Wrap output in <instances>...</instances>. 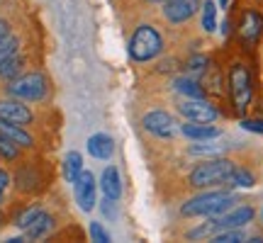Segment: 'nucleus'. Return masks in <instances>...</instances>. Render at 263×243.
I'll return each mask as SVG.
<instances>
[{"label": "nucleus", "instance_id": "obj_32", "mask_svg": "<svg viewBox=\"0 0 263 243\" xmlns=\"http://www.w3.org/2000/svg\"><path fill=\"white\" fill-rule=\"evenodd\" d=\"M8 32H10L8 22H3V19H0V37H3V34H8Z\"/></svg>", "mask_w": 263, "mask_h": 243}, {"label": "nucleus", "instance_id": "obj_33", "mask_svg": "<svg viewBox=\"0 0 263 243\" xmlns=\"http://www.w3.org/2000/svg\"><path fill=\"white\" fill-rule=\"evenodd\" d=\"M229 3H232V0H219V5H222V8H229Z\"/></svg>", "mask_w": 263, "mask_h": 243}, {"label": "nucleus", "instance_id": "obj_25", "mask_svg": "<svg viewBox=\"0 0 263 243\" xmlns=\"http://www.w3.org/2000/svg\"><path fill=\"white\" fill-rule=\"evenodd\" d=\"M207 68H210V61H207V56H200V54H195V56L188 58V73L190 75L207 73Z\"/></svg>", "mask_w": 263, "mask_h": 243}, {"label": "nucleus", "instance_id": "obj_21", "mask_svg": "<svg viewBox=\"0 0 263 243\" xmlns=\"http://www.w3.org/2000/svg\"><path fill=\"white\" fill-rule=\"evenodd\" d=\"M17 49H20V42H17V37H12V34H3L0 37V66L5 64L10 56H15L17 54Z\"/></svg>", "mask_w": 263, "mask_h": 243}, {"label": "nucleus", "instance_id": "obj_3", "mask_svg": "<svg viewBox=\"0 0 263 243\" xmlns=\"http://www.w3.org/2000/svg\"><path fill=\"white\" fill-rule=\"evenodd\" d=\"M234 202V197L227 192H207L195 199H190L188 205H183V214L185 216H215L227 212Z\"/></svg>", "mask_w": 263, "mask_h": 243}, {"label": "nucleus", "instance_id": "obj_20", "mask_svg": "<svg viewBox=\"0 0 263 243\" xmlns=\"http://www.w3.org/2000/svg\"><path fill=\"white\" fill-rule=\"evenodd\" d=\"M22 66H25V58L15 54V56H10L5 64L0 66V78H5V80H12V78H17L20 71H22Z\"/></svg>", "mask_w": 263, "mask_h": 243}, {"label": "nucleus", "instance_id": "obj_14", "mask_svg": "<svg viewBox=\"0 0 263 243\" xmlns=\"http://www.w3.org/2000/svg\"><path fill=\"white\" fill-rule=\"evenodd\" d=\"M180 131H183L188 139H193V141H207V139H215V136H219V129H217V127L205 124V121H193V119H190L188 124H183V127H180Z\"/></svg>", "mask_w": 263, "mask_h": 243}, {"label": "nucleus", "instance_id": "obj_12", "mask_svg": "<svg viewBox=\"0 0 263 243\" xmlns=\"http://www.w3.org/2000/svg\"><path fill=\"white\" fill-rule=\"evenodd\" d=\"M251 219H254V209H251V207H239L234 212L215 219V226L217 229H241V226H246Z\"/></svg>", "mask_w": 263, "mask_h": 243}, {"label": "nucleus", "instance_id": "obj_4", "mask_svg": "<svg viewBox=\"0 0 263 243\" xmlns=\"http://www.w3.org/2000/svg\"><path fill=\"white\" fill-rule=\"evenodd\" d=\"M161 49H163V42H161L159 32L149 25H141L129 42V56L134 61H151L161 54Z\"/></svg>", "mask_w": 263, "mask_h": 243}, {"label": "nucleus", "instance_id": "obj_11", "mask_svg": "<svg viewBox=\"0 0 263 243\" xmlns=\"http://www.w3.org/2000/svg\"><path fill=\"white\" fill-rule=\"evenodd\" d=\"M144 129L151 131V134H156V136H161V139H166V136H173L176 134V121H173V117L166 112H149L144 114Z\"/></svg>", "mask_w": 263, "mask_h": 243}, {"label": "nucleus", "instance_id": "obj_28", "mask_svg": "<svg viewBox=\"0 0 263 243\" xmlns=\"http://www.w3.org/2000/svg\"><path fill=\"white\" fill-rule=\"evenodd\" d=\"M90 236H93V241H98V243H107V241H110V234H107V231H105L98 221H93V224H90Z\"/></svg>", "mask_w": 263, "mask_h": 243}, {"label": "nucleus", "instance_id": "obj_2", "mask_svg": "<svg viewBox=\"0 0 263 243\" xmlns=\"http://www.w3.org/2000/svg\"><path fill=\"white\" fill-rule=\"evenodd\" d=\"M236 166L227 158H217V160H207L200 163L193 173H190V185L193 187H210V185H222L227 183V178L232 175V170Z\"/></svg>", "mask_w": 263, "mask_h": 243}, {"label": "nucleus", "instance_id": "obj_5", "mask_svg": "<svg viewBox=\"0 0 263 243\" xmlns=\"http://www.w3.org/2000/svg\"><path fill=\"white\" fill-rule=\"evenodd\" d=\"M10 97H17V100H27V103H34V100H42L47 95V78L42 73H25L12 78L8 85Z\"/></svg>", "mask_w": 263, "mask_h": 243}, {"label": "nucleus", "instance_id": "obj_22", "mask_svg": "<svg viewBox=\"0 0 263 243\" xmlns=\"http://www.w3.org/2000/svg\"><path fill=\"white\" fill-rule=\"evenodd\" d=\"M227 185H232V187H251L254 185V175H251V173H246V170H241V168H234L232 170V175L227 178Z\"/></svg>", "mask_w": 263, "mask_h": 243}, {"label": "nucleus", "instance_id": "obj_6", "mask_svg": "<svg viewBox=\"0 0 263 243\" xmlns=\"http://www.w3.org/2000/svg\"><path fill=\"white\" fill-rule=\"evenodd\" d=\"M178 110L193 121H205V124H212V121L217 119V110L207 103L205 97H188L185 103L178 105Z\"/></svg>", "mask_w": 263, "mask_h": 243}, {"label": "nucleus", "instance_id": "obj_8", "mask_svg": "<svg viewBox=\"0 0 263 243\" xmlns=\"http://www.w3.org/2000/svg\"><path fill=\"white\" fill-rule=\"evenodd\" d=\"M202 8V0H166V8H163V15L168 22L173 25H180L195 15L197 10Z\"/></svg>", "mask_w": 263, "mask_h": 243}, {"label": "nucleus", "instance_id": "obj_29", "mask_svg": "<svg viewBox=\"0 0 263 243\" xmlns=\"http://www.w3.org/2000/svg\"><path fill=\"white\" fill-rule=\"evenodd\" d=\"M241 127L246 131H256V134H263V119H244Z\"/></svg>", "mask_w": 263, "mask_h": 243}, {"label": "nucleus", "instance_id": "obj_26", "mask_svg": "<svg viewBox=\"0 0 263 243\" xmlns=\"http://www.w3.org/2000/svg\"><path fill=\"white\" fill-rule=\"evenodd\" d=\"M0 156L8 158V160H12V158H17L20 156V146L15 144V141H10L8 136H3V134H0Z\"/></svg>", "mask_w": 263, "mask_h": 243}, {"label": "nucleus", "instance_id": "obj_16", "mask_svg": "<svg viewBox=\"0 0 263 243\" xmlns=\"http://www.w3.org/2000/svg\"><path fill=\"white\" fill-rule=\"evenodd\" d=\"M100 187H103L105 197H110V199H120L122 195V183H120V173L115 166L103 170V178H100Z\"/></svg>", "mask_w": 263, "mask_h": 243}, {"label": "nucleus", "instance_id": "obj_7", "mask_svg": "<svg viewBox=\"0 0 263 243\" xmlns=\"http://www.w3.org/2000/svg\"><path fill=\"white\" fill-rule=\"evenodd\" d=\"M73 192H76V202L83 212H90L95 207V178L90 170H81V175L73 183Z\"/></svg>", "mask_w": 263, "mask_h": 243}, {"label": "nucleus", "instance_id": "obj_9", "mask_svg": "<svg viewBox=\"0 0 263 243\" xmlns=\"http://www.w3.org/2000/svg\"><path fill=\"white\" fill-rule=\"evenodd\" d=\"M263 34V17L256 12V10H246L241 15V22H239V37L246 47L256 44Z\"/></svg>", "mask_w": 263, "mask_h": 243}, {"label": "nucleus", "instance_id": "obj_15", "mask_svg": "<svg viewBox=\"0 0 263 243\" xmlns=\"http://www.w3.org/2000/svg\"><path fill=\"white\" fill-rule=\"evenodd\" d=\"M0 134L8 136L10 141H15L20 149H29V146L34 144V139H32L20 124H12V121H5V119H0Z\"/></svg>", "mask_w": 263, "mask_h": 243}, {"label": "nucleus", "instance_id": "obj_30", "mask_svg": "<svg viewBox=\"0 0 263 243\" xmlns=\"http://www.w3.org/2000/svg\"><path fill=\"white\" fill-rule=\"evenodd\" d=\"M217 226H215V221H210V224H205V226H200V229H195V231H190V238H200V236H210L212 231H215Z\"/></svg>", "mask_w": 263, "mask_h": 243}, {"label": "nucleus", "instance_id": "obj_10", "mask_svg": "<svg viewBox=\"0 0 263 243\" xmlns=\"http://www.w3.org/2000/svg\"><path fill=\"white\" fill-rule=\"evenodd\" d=\"M0 119L25 127V124H32V112H29L27 105L20 103L17 97H12V100H0Z\"/></svg>", "mask_w": 263, "mask_h": 243}, {"label": "nucleus", "instance_id": "obj_13", "mask_svg": "<svg viewBox=\"0 0 263 243\" xmlns=\"http://www.w3.org/2000/svg\"><path fill=\"white\" fill-rule=\"evenodd\" d=\"M88 153H90L93 158L107 160L115 153V141L110 139L107 134H93V136L88 139Z\"/></svg>", "mask_w": 263, "mask_h": 243}, {"label": "nucleus", "instance_id": "obj_18", "mask_svg": "<svg viewBox=\"0 0 263 243\" xmlns=\"http://www.w3.org/2000/svg\"><path fill=\"white\" fill-rule=\"evenodd\" d=\"M81 170H83V158H81V153L78 151H71V153H66L64 158V175L68 183H76V178L81 175Z\"/></svg>", "mask_w": 263, "mask_h": 243}, {"label": "nucleus", "instance_id": "obj_19", "mask_svg": "<svg viewBox=\"0 0 263 243\" xmlns=\"http://www.w3.org/2000/svg\"><path fill=\"white\" fill-rule=\"evenodd\" d=\"M176 90L183 95H188V97H205V90L197 85V80L188 78V75H183V78H176Z\"/></svg>", "mask_w": 263, "mask_h": 243}, {"label": "nucleus", "instance_id": "obj_1", "mask_svg": "<svg viewBox=\"0 0 263 243\" xmlns=\"http://www.w3.org/2000/svg\"><path fill=\"white\" fill-rule=\"evenodd\" d=\"M251 93H254V80L249 68L244 64H234L229 68V95H232L236 114L246 112V107L251 103Z\"/></svg>", "mask_w": 263, "mask_h": 243}, {"label": "nucleus", "instance_id": "obj_27", "mask_svg": "<svg viewBox=\"0 0 263 243\" xmlns=\"http://www.w3.org/2000/svg\"><path fill=\"white\" fill-rule=\"evenodd\" d=\"M239 241H246V236L239 229H224L222 234L215 236V243H239Z\"/></svg>", "mask_w": 263, "mask_h": 243}, {"label": "nucleus", "instance_id": "obj_31", "mask_svg": "<svg viewBox=\"0 0 263 243\" xmlns=\"http://www.w3.org/2000/svg\"><path fill=\"white\" fill-rule=\"evenodd\" d=\"M8 185H10V175L5 173V170H0V199H3V195H5Z\"/></svg>", "mask_w": 263, "mask_h": 243}, {"label": "nucleus", "instance_id": "obj_23", "mask_svg": "<svg viewBox=\"0 0 263 243\" xmlns=\"http://www.w3.org/2000/svg\"><path fill=\"white\" fill-rule=\"evenodd\" d=\"M202 27L207 32H215V27H217V8L212 0L202 3Z\"/></svg>", "mask_w": 263, "mask_h": 243}, {"label": "nucleus", "instance_id": "obj_34", "mask_svg": "<svg viewBox=\"0 0 263 243\" xmlns=\"http://www.w3.org/2000/svg\"><path fill=\"white\" fill-rule=\"evenodd\" d=\"M3 219H5V216H3V212H0V224H3Z\"/></svg>", "mask_w": 263, "mask_h": 243}, {"label": "nucleus", "instance_id": "obj_35", "mask_svg": "<svg viewBox=\"0 0 263 243\" xmlns=\"http://www.w3.org/2000/svg\"><path fill=\"white\" fill-rule=\"evenodd\" d=\"M151 3H161V0H151Z\"/></svg>", "mask_w": 263, "mask_h": 243}, {"label": "nucleus", "instance_id": "obj_24", "mask_svg": "<svg viewBox=\"0 0 263 243\" xmlns=\"http://www.w3.org/2000/svg\"><path fill=\"white\" fill-rule=\"evenodd\" d=\"M42 212H44V209H39V207H27L25 212H20L17 219H15L17 229H22V231H25V229H27V226L32 224V221H34V219H37V216L42 214Z\"/></svg>", "mask_w": 263, "mask_h": 243}, {"label": "nucleus", "instance_id": "obj_17", "mask_svg": "<svg viewBox=\"0 0 263 243\" xmlns=\"http://www.w3.org/2000/svg\"><path fill=\"white\" fill-rule=\"evenodd\" d=\"M51 226H54V219H51V214H47V212H42V214L32 221V224L25 229V236H27L29 241H37V238H44V236L51 231Z\"/></svg>", "mask_w": 263, "mask_h": 243}]
</instances>
